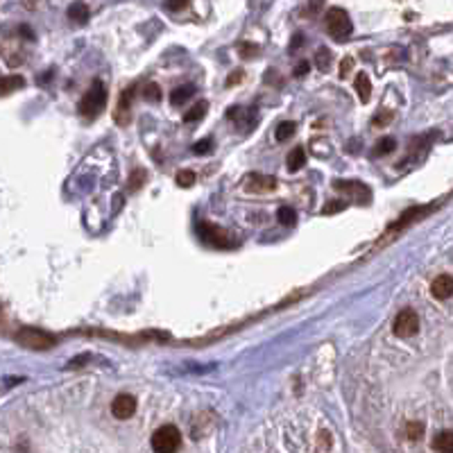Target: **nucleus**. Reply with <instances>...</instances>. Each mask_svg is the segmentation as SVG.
Wrapping results in <instances>:
<instances>
[{"mask_svg":"<svg viewBox=\"0 0 453 453\" xmlns=\"http://www.w3.org/2000/svg\"><path fill=\"white\" fill-rule=\"evenodd\" d=\"M182 447V433L173 424L159 426L152 435V449L154 453H177Z\"/></svg>","mask_w":453,"mask_h":453,"instance_id":"nucleus-1","label":"nucleus"},{"mask_svg":"<svg viewBox=\"0 0 453 453\" xmlns=\"http://www.w3.org/2000/svg\"><path fill=\"white\" fill-rule=\"evenodd\" d=\"M351 30V19L349 14L342 10V7H331L329 12H326V32H329L335 41H347Z\"/></svg>","mask_w":453,"mask_h":453,"instance_id":"nucleus-2","label":"nucleus"},{"mask_svg":"<svg viewBox=\"0 0 453 453\" xmlns=\"http://www.w3.org/2000/svg\"><path fill=\"white\" fill-rule=\"evenodd\" d=\"M105 105H107V91L103 87V82H96L82 96V100H80V114L84 116V118H96V116L105 109Z\"/></svg>","mask_w":453,"mask_h":453,"instance_id":"nucleus-3","label":"nucleus"},{"mask_svg":"<svg viewBox=\"0 0 453 453\" xmlns=\"http://www.w3.org/2000/svg\"><path fill=\"white\" fill-rule=\"evenodd\" d=\"M17 342L19 345H23L25 349H34V351H45L54 347V335L45 333L41 329H32V326H25V329H21L17 333Z\"/></svg>","mask_w":453,"mask_h":453,"instance_id":"nucleus-4","label":"nucleus"},{"mask_svg":"<svg viewBox=\"0 0 453 453\" xmlns=\"http://www.w3.org/2000/svg\"><path fill=\"white\" fill-rule=\"evenodd\" d=\"M392 331H394V335H399V338H412V335L419 331V317H417L415 310H410V308L401 310L394 319Z\"/></svg>","mask_w":453,"mask_h":453,"instance_id":"nucleus-5","label":"nucleus"},{"mask_svg":"<svg viewBox=\"0 0 453 453\" xmlns=\"http://www.w3.org/2000/svg\"><path fill=\"white\" fill-rule=\"evenodd\" d=\"M243 189L247 193H254V195H263V193H272L277 189V179L270 177V175H259V173H252L245 177L243 182Z\"/></svg>","mask_w":453,"mask_h":453,"instance_id":"nucleus-6","label":"nucleus"},{"mask_svg":"<svg viewBox=\"0 0 453 453\" xmlns=\"http://www.w3.org/2000/svg\"><path fill=\"white\" fill-rule=\"evenodd\" d=\"M200 233H202V238L207 240L209 245H213V247H233L236 243L226 236V231H222L220 226H215V224H211V222H200Z\"/></svg>","mask_w":453,"mask_h":453,"instance_id":"nucleus-7","label":"nucleus"},{"mask_svg":"<svg viewBox=\"0 0 453 453\" xmlns=\"http://www.w3.org/2000/svg\"><path fill=\"white\" fill-rule=\"evenodd\" d=\"M333 189L345 193L349 200H356V202L370 200V189H367V186L361 184V182H345V179H338V182L333 184Z\"/></svg>","mask_w":453,"mask_h":453,"instance_id":"nucleus-8","label":"nucleus"},{"mask_svg":"<svg viewBox=\"0 0 453 453\" xmlns=\"http://www.w3.org/2000/svg\"><path fill=\"white\" fill-rule=\"evenodd\" d=\"M112 412L118 419H129L136 412V399L131 394H118L112 403Z\"/></svg>","mask_w":453,"mask_h":453,"instance_id":"nucleus-9","label":"nucleus"},{"mask_svg":"<svg viewBox=\"0 0 453 453\" xmlns=\"http://www.w3.org/2000/svg\"><path fill=\"white\" fill-rule=\"evenodd\" d=\"M131 98H134V87L123 91L120 103H118V107H116V112H114V120L118 123V125H123V127L131 120Z\"/></svg>","mask_w":453,"mask_h":453,"instance_id":"nucleus-10","label":"nucleus"},{"mask_svg":"<svg viewBox=\"0 0 453 453\" xmlns=\"http://www.w3.org/2000/svg\"><path fill=\"white\" fill-rule=\"evenodd\" d=\"M431 293L435 299H449V297L453 295V277L449 275H440L433 279L431 284Z\"/></svg>","mask_w":453,"mask_h":453,"instance_id":"nucleus-11","label":"nucleus"},{"mask_svg":"<svg viewBox=\"0 0 453 453\" xmlns=\"http://www.w3.org/2000/svg\"><path fill=\"white\" fill-rule=\"evenodd\" d=\"M354 89H356V93H358V98H361V103H367V100L372 98V82H370V77H367L365 73H358V75H356Z\"/></svg>","mask_w":453,"mask_h":453,"instance_id":"nucleus-12","label":"nucleus"},{"mask_svg":"<svg viewBox=\"0 0 453 453\" xmlns=\"http://www.w3.org/2000/svg\"><path fill=\"white\" fill-rule=\"evenodd\" d=\"M433 449L437 453H453V431H442L435 435Z\"/></svg>","mask_w":453,"mask_h":453,"instance_id":"nucleus-13","label":"nucleus"},{"mask_svg":"<svg viewBox=\"0 0 453 453\" xmlns=\"http://www.w3.org/2000/svg\"><path fill=\"white\" fill-rule=\"evenodd\" d=\"M68 19L75 23H87L89 21V7L84 3H75L68 7Z\"/></svg>","mask_w":453,"mask_h":453,"instance_id":"nucleus-14","label":"nucleus"},{"mask_svg":"<svg viewBox=\"0 0 453 453\" xmlns=\"http://www.w3.org/2000/svg\"><path fill=\"white\" fill-rule=\"evenodd\" d=\"M286 163H288V170H299V168H304V163H306V152L302 150V147H295V150L288 154V159H286Z\"/></svg>","mask_w":453,"mask_h":453,"instance_id":"nucleus-15","label":"nucleus"},{"mask_svg":"<svg viewBox=\"0 0 453 453\" xmlns=\"http://www.w3.org/2000/svg\"><path fill=\"white\" fill-rule=\"evenodd\" d=\"M23 84H25V82H23V77H17V75H12V77H0V96H7V93L21 89Z\"/></svg>","mask_w":453,"mask_h":453,"instance_id":"nucleus-16","label":"nucleus"},{"mask_svg":"<svg viewBox=\"0 0 453 453\" xmlns=\"http://www.w3.org/2000/svg\"><path fill=\"white\" fill-rule=\"evenodd\" d=\"M191 96H193V87H179L170 93V103H173L175 107H182Z\"/></svg>","mask_w":453,"mask_h":453,"instance_id":"nucleus-17","label":"nucleus"},{"mask_svg":"<svg viewBox=\"0 0 453 453\" xmlns=\"http://www.w3.org/2000/svg\"><path fill=\"white\" fill-rule=\"evenodd\" d=\"M421 435H424V424H421V421H408V424H405V437H408L410 442L421 440Z\"/></svg>","mask_w":453,"mask_h":453,"instance_id":"nucleus-18","label":"nucleus"},{"mask_svg":"<svg viewBox=\"0 0 453 453\" xmlns=\"http://www.w3.org/2000/svg\"><path fill=\"white\" fill-rule=\"evenodd\" d=\"M295 129H297V125L293 123V120H284V123H279L277 125V140H288L293 134H295Z\"/></svg>","mask_w":453,"mask_h":453,"instance_id":"nucleus-19","label":"nucleus"},{"mask_svg":"<svg viewBox=\"0 0 453 453\" xmlns=\"http://www.w3.org/2000/svg\"><path fill=\"white\" fill-rule=\"evenodd\" d=\"M397 147V143H394V138H381L377 145H374V154H377V157H381V154H390Z\"/></svg>","mask_w":453,"mask_h":453,"instance_id":"nucleus-20","label":"nucleus"},{"mask_svg":"<svg viewBox=\"0 0 453 453\" xmlns=\"http://www.w3.org/2000/svg\"><path fill=\"white\" fill-rule=\"evenodd\" d=\"M207 109H209L207 103H198V105H195V107L191 109L189 114H184V120H186V123H195V120H200L202 116L207 114Z\"/></svg>","mask_w":453,"mask_h":453,"instance_id":"nucleus-21","label":"nucleus"},{"mask_svg":"<svg viewBox=\"0 0 453 453\" xmlns=\"http://www.w3.org/2000/svg\"><path fill=\"white\" fill-rule=\"evenodd\" d=\"M329 61H331V52L326 48H319L315 54V66L322 70V73H326V70H329Z\"/></svg>","mask_w":453,"mask_h":453,"instance_id":"nucleus-22","label":"nucleus"},{"mask_svg":"<svg viewBox=\"0 0 453 453\" xmlns=\"http://www.w3.org/2000/svg\"><path fill=\"white\" fill-rule=\"evenodd\" d=\"M175 182H177V186H182V189H189V186L195 184V173L193 170H179Z\"/></svg>","mask_w":453,"mask_h":453,"instance_id":"nucleus-23","label":"nucleus"},{"mask_svg":"<svg viewBox=\"0 0 453 453\" xmlns=\"http://www.w3.org/2000/svg\"><path fill=\"white\" fill-rule=\"evenodd\" d=\"M279 220L284 222L286 226H293V224L297 222V213H295V209H291V207H281V209H279Z\"/></svg>","mask_w":453,"mask_h":453,"instance_id":"nucleus-24","label":"nucleus"},{"mask_svg":"<svg viewBox=\"0 0 453 453\" xmlns=\"http://www.w3.org/2000/svg\"><path fill=\"white\" fill-rule=\"evenodd\" d=\"M143 182H145V170H143V168H136L134 175L129 177V189H131V191H138L140 186H143Z\"/></svg>","mask_w":453,"mask_h":453,"instance_id":"nucleus-25","label":"nucleus"},{"mask_svg":"<svg viewBox=\"0 0 453 453\" xmlns=\"http://www.w3.org/2000/svg\"><path fill=\"white\" fill-rule=\"evenodd\" d=\"M347 209V202H342V200H335V202H329L324 209H322V213L324 215H329V213H340V211H345Z\"/></svg>","mask_w":453,"mask_h":453,"instance_id":"nucleus-26","label":"nucleus"},{"mask_svg":"<svg viewBox=\"0 0 453 453\" xmlns=\"http://www.w3.org/2000/svg\"><path fill=\"white\" fill-rule=\"evenodd\" d=\"M211 150H213V140H211V138H204V140H200V143L193 145L195 154H209Z\"/></svg>","mask_w":453,"mask_h":453,"instance_id":"nucleus-27","label":"nucleus"},{"mask_svg":"<svg viewBox=\"0 0 453 453\" xmlns=\"http://www.w3.org/2000/svg\"><path fill=\"white\" fill-rule=\"evenodd\" d=\"M145 98L152 100V103H159V100H161V89L157 87V84H147V87H145Z\"/></svg>","mask_w":453,"mask_h":453,"instance_id":"nucleus-28","label":"nucleus"},{"mask_svg":"<svg viewBox=\"0 0 453 453\" xmlns=\"http://www.w3.org/2000/svg\"><path fill=\"white\" fill-rule=\"evenodd\" d=\"M351 68H354V59H351V57H345V59L340 61V77H342V80H347V75H349Z\"/></svg>","mask_w":453,"mask_h":453,"instance_id":"nucleus-29","label":"nucleus"},{"mask_svg":"<svg viewBox=\"0 0 453 453\" xmlns=\"http://www.w3.org/2000/svg\"><path fill=\"white\" fill-rule=\"evenodd\" d=\"M259 52V48H256V45H252V43H240V54H243V57H254V54Z\"/></svg>","mask_w":453,"mask_h":453,"instance_id":"nucleus-30","label":"nucleus"},{"mask_svg":"<svg viewBox=\"0 0 453 453\" xmlns=\"http://www.w3.org/2000/svg\"><path fill=\"white\" fill-rule=\"evenodd\" d=\"M186 3H189V0H168L166 7H168L170 12H179V10H184Z\"/></svg>","mask_w":453,"mask_h":453,"instance_id":"nucleus-31","label":"nucleus"},{"mask_svg":"<svg viewBox=\"0 0 453 453\" xmlns=\"http://www.w3.org/2000/svg\"><path fill=\"white\" fill-rule=\"evenodd\" d=\"M331 444H333V437L329 433H326V431L319 433V447H322V449H331Z\"/></svg>","mask_w":453,"mask_h":453,"instance_id":"nucleus-32","label":"nucleus"},{"mask_svg":"<svg viewBox=\"0 0 453 453\" xmlns=\"http://www.w3.org/2000/svg\"><path fill=\"white\" fill-rule=\"evenodd\" d=\"M381 116H377V118H374V125H383V123H390L392 120V114L390 112H379Z\"/></svg>","mask_w":453,"mask_h":453,"instance_id":"nucleus-33","label":"nucleus"},{"mask_svg":"<svg viewBox=\"0 0 453 453\" xmlns=\"http://www.w3.org/2000/svg\"><path fill=\"white\" fill-rule=\"evenodd\" d=\"M240 80H243V70H233V73L229 75V80H226V84L233 87V84H238Z\"/></svg>","mask_w":453,"mask_h":453,"instance_id":"nucleus-34","label":"nucleus"},{"mask_svg":"<svg viewBox=\"0 0 453 453\" xmlns=\"http://www.w3.org/2000/svg\"><path fill=\"white\" fill-rule=\"evenodd\" d=\"M306 70H308V61H302V64L297 66L295 75H297V77H302V75H306Z\"/></svg>","mask_w":453,"mask_h":453,"instance_id":"nucleus-35","label":"nucleus"},{"mask_svg":"<svg viewBox=\"0 0 453 453\" xmlns=\"http://www.w3.org/2000/svg\"><path fill=\"white\" fill-rule=\"evenodd\" d=\"M299 45H302V34H297V39H293V45H291V48L295 50V48H299Z\"/></svg>","mask_w":453,"mask_h":453,"instance_id":"nucleus-36","label":"nucleus"}]
</instances>
